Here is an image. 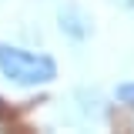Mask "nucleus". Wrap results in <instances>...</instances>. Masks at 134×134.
I'll return each instance as SVG.
<instances>
[{
	"instance_id": "7ed1b4c3",
	"label": "nucleus",
	"mask_w": 134,
	"mask_h": 134,
	"mask_svg": "<svg viewBox=\"0 0 134 134\" xmlns=\"http://www.w3.org/2000/svg\"><path fill=\"white\" fill-rule=\"evenodd\" d=\"M74 97L81 100V114L91 117V121H107V100H104V94H100L97 87H77L74 91Z\"/></svg>"
},
{
	"instance_id": "f03ea898",
	"label": "nucleus",
	"mask_w": 134,
	"mask_h": 134,
	"mask_svg": "<svg viewBox=\"0 0 134 134\" xmlns=\"http://www.w3.org/2000/svg\"><path fill=\"white\" fill-rule=\"evenodd\" d=\"M57 27H60V34H64L67 40H74V44H81V40H87V37L94 34L91 17L84 14L81 7H74V3H64V7L57 10Z\"/></svg>"
},
{
	"instance_id": "39448f33",
	"label": "nucleus",
	"mask_w": 134,
	"mask_h": 134,
	"mask_svg": "<svg viewBox=\"0 0 134 134\" xmlns=\"http://www.w3.org/2000/svg\"><path fill=\"white\" fill-rule=\"evenodd\" d=\"M114 7H121V10H134V0H111Z\"/></svg>"
},
{
	"instance_id": "20e7f679",
	"label": "nucleus",
	"mask_w": 134,
	"mask_h": 134,
	"mask_svg": "<svg viewBox=\"0 0 134 134\" xmlns=\"http://www.w3.org/2000/svg\"><path fill=\"white\" fill-rule=\"evenodd\" d=\"M114 100L117 104H124L127 111H134V81H121L114 87Z\"/></svg>"
},
{
	"instance_id": "f257e3e1",
	"label": "nucleus",
	"mask_w": 134,
	"mask_h": 134,
	"mask_svg": "<svg viewBox=\"0 0 134 134\" xmlns=\"http://www.w3.org/2000/svg\"><path fill=\"white\" fill-rule=\"evenodd\" d=\"M0 74L17 87H44L57 77V60L50 54H34L14 44H0Z\"/></svg>"
}]
</instances>
